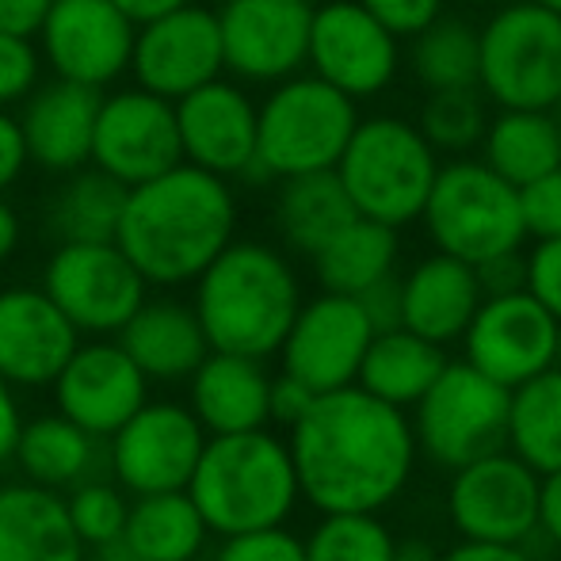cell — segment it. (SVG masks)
I'll return each mask as SVG.
<instances>
[{"mask_svg":"<svg viewBox=\"0 0 561 561\" xmlns=\"http://www.w3.org/2000/svg\"><path fill=\"white\" fill-rule=\"evenodd\" d=\"M290 462L298 493L325 512H378L405 489L416 436L398 405L363 386L318 393L290 424Z\"/></svg>","mask_w":561,"mask_h":561,"instance_id":"cell-1","label":"cell"},{"mask_svg":"<svg viewBox=\"0 0 561 561\" xmlns=\"http://www.w3.org/2000/svg\"><path fill=\"white\" fill-rule=\"evenodd\" d=\"M237 199L229 184L199 164L134 184L118 218L115 244L153 287H184L233 241Z\"/></svg>","mask_w":561,"mask_h":561,"instance_id":"cell-2","label":"cell"},{"mask_svg":"<svg viewBox=\"0 0 561 561\" xmlns=\"http://www.w3.org/2000/svg\"><path fill=\"white\" fill-rule=\"evenodd\" d=\"M302 306V287L287 260L260 241H229L195 279V318L210 352L267 359L279 352Z\"/></svg>","mask_w":561,"mask_h":561,"instance_id":"cell-3","label":"cell"},{"mask_svg":"<svg viewBox=\"0 0 561 561\" xmlns=\"http://www.w3.org/2000/svg\"><path fill=\"white\" fill-rule=\"evenodd\" d=\"M187 496L210 531L241 535L279 527L298 504V478L290 447L272 432H229L210 436L187 481Z\"/></svg>","mask_w":561,"mask_h":561,"instance_id":"cell-4","label":"cell"},{"mask_svg":"<svg viewBox=\"0 0 561 561\" xmlns=\"http://www.w3.org/2000/svg\"><path fill=\"white\" fill-rule=\"evenodd\" d=\"M436 172L439 153L421 126L398 115L359 118L336 161V176L355 215L393 229L421 218Z\"/></svg>","mask_w":561,"mask_h":561,"instance_id":"cell-5","label":"cell"},{"mask_svg":"<svg viewBox=\"0 0 561 561\" xmlns=\"http://www.w3.org/2000/svg\"><path fill=\"white\" fill-rule=\"evenodd\" d=\"M355 123L352 96L313 73H295L256 107V161L272 180L336 169Z\"/></svg>","mask_w":561,"mask_h":561,"instance_id":"cell-6","label":"cell"},{"mask_svg":"<svg viewBox=\"0 0 561 561\" xmlns=\"http://www.w3.org/2000/svg\"><path fill=\"white\" fill-rule=\"evenodd\" d=\"M421 218L428 226L432 244L466 264H481L527 241L519 187L496 176L485 161H470V157L439 164Z\"/></svg>","mask_w":561,"mask_h":561,"instance_id":"cell-7","label":"cell"},{"mask_svg":"<svg viewBox=\"0 0 561 561\" xmlns=\"http://www.w3.org/2000/svg\"><path fill=\"white\" fill-rule=\"evenodd\" d=\"M478 89L496 107L561 104V15L535 0L504 4L478 31Z\"/></svg>","mask_w":561,"mask_h":561,"instance_id":"cell-8","label":"cell"},{"mask_svg":"<svg viewBox=\"0 0 561 561\" xmlns=\"http://www.w3.org/2000/svg\"><path fill=\"white\" fill-rule=\"evenodd\" d=\"M512 390L481 375L473 363H447L416 401V444L447 470L508 447Z\"/></svg>","mask_w":561,"mask_h":561,"instance_id":"cell-9","label":"cell"},{"mask_svg":"<svg viewBox=\"0 0 561 561\" xmlns=\"http://www.w3.org/2000/svg\"><path fill=\"white\" fill-rule=\"evenodd\" d=\"M146 287L149 283L115 241L58 244L43 272V290L50 302L66 313L77 333L92 336L118 333L146 302Z\"/></svg>","mask_w":561,"mask_h":561,"instance_id":"cell-10","label":"cell"},{"mask_svg":"<svg viewBox=\"0 0 561 561\" xmlns=\"http://www.w3.org/2000/svg\"><path fill=\"white\" fill-rule=\"evenodd\" d=\"M401 38H393L359 0H329L313 8L306 66L352 100L386 92L401 66Z\"/></svg>","mask_w":561,"mask_h":561,"instance_id":"cell-11","label":"cell"},{"mask_svg":"<svg viewBox=\"0 0 561 561\" xmlns=\"http://www.w3.org/2000/svg\"><path fill=\"white\" fill-rule=\"evenodd\" d=\"M447 504L466 539L524 542L539 531V473L512 450H489L458 466Z\"/></svg>","mask_w":561,"mask_h":561,"instance_id":"cell-12","label":"cell"},{"mask_svg":"<svg viewBox=\"0 0 561 561\" xmlns=\"http://www.w3.org/2000/svg\"><path fill=\"white\" fill-rule=\"evenodd\" d=\"M462 340L466 363L512 390L558 363L561 321L527 290H512V295L481 298Z\"/></svg>","mask_w":561,"mask_h":561,"instance_id":"cell-13","label":"cell"},{"mask_svg":"<svg viewBox=\"0 0 561 561\" xmlns=\"http://www.w3.org/2000/svg\"><path fill=\"white\" fill-rule=\"evenodd\" d=\"M112 473L115 481L134 496L146 493H172L187 489L192 470L207 444V432L195 421L192 409L157 401L141 405L118 432H112Z\"/></svg>","mask_w":561,"mask_h":561,"instance_id":"cell-14","label":"cell"},{"mask_svg":"<svg viewBox=\"0 0 561 561\" xmlns=\"http://www.w3.org/2000/svg\"><path fill=\"white\" fill-rule=\"evenodd\" d=\"M184 161L176 104L146 89H123L100 100L92 164L134 187Z\"/></svg>","mask_w":561,"mask_h":561,"instance_id":"cell-15","label":"cell"},{"mask_svg":"<svg viewBox=\"0 0 561 561\" xmlns=\"http://www.w3.org/2000/svg\"><path fill=\"white\" fill-rule=\"evenodd\" d=\"M130 69L138 89L176 104L199 84L222 77V31L218 15L203 4H180L134 31Z\"/></svg>","mask_w":561,"mask_h":561,"instance_id":"cell-16","label":"cell"},{"mask_svg":"<svg viewBox=\"0 0 561 561\" xmlns=\"http://www.w3.org/2000/svg\"><path fill=\"white\" fill-rule=\"evenodd\" d=\"M302 0H226L218 8L226 69L252 84H279L306 66L310 20Z\"/></svg>","mask_w":561,"mask_h":561,"instance_id":"cell-17","label":"cell"},{"mask_svg":"<svg viewBox=\"0 0 561 561\" xmlns=\"http://www.w3.org/2000/svg\"><path fill=\"white\" fill-rule=\"evenodd\" d=\"M370 336H375V329H370L363 306L352 295L325 290L313 302L298 306L295 321L279 344L283 370L306 382L313 393L352 386Z\"/></svg>","mask_w":561,"mask_h":561,"instance_id":"cell-18","label":"cell"},{"mask_svg":"<svg viewBox=\"0 0 561 561\" xmlns=\"http://www.w3.org/2000/svg\"><path fill=\"white\" fill-rule=\"evenodd\" d=\"M134 31L112 0H54L38 38L46 66L61 81L104 89L130 69Z\"/></svg>","mask_w":561,"mask_h":561,"instance_id":"cell-19","label":"cell"},{"mask_svg":"<svg viewBox=\"0 0 561 561\" xmlns=\"http://www.w3.org/2000/svg\"><path fill=\"white\" fill-rule=\"evenodd\" d=\"M146 382L149 378L123 347L96 340V344H77L50 386L61 416L81 424L89 436L107 439L146 405Z\"/></svg>","mask_w":561,"mask_h":561,"instance_id":"cell-20","label":"cell"},{"mask_svg":"<svg viewBox=\"0 0 561 561\" xmlns=\"http://www.w3.org/2000/svg\"><path fill=\"white\" fill-rule=\"evenodd\" d=\"M176 126L184 161L215 176H241L256 161V104L222 77L176 100Z\"/></svg>","mask_w":561,"mask_h":561,"instance_id":"cell-21","label":"cell"},{"mask_svg":"<svg viewBox=\"0 0 561 561\" xmlns=\"http://www.w3.org/2000/svg\"><path fill=\"white\" fill-rule=\"evenodd\" d=\"M81 333L46 290L12 287L0 295V375L12 386H50Z\"/></svg>","mask_w":561,"mask_h":561,"instance_id":"cell-22","label":"cell"},{"mask_svg":"<svg viewBox=\"0 0 561 561\" xmlns=\"http://www.w3.org/2000/svg\"><path fill=\"white\" fill-rule=\"evenodd\" d=\"M104 92L77 81H50L23 104L20 130L27 141V161L46 172H77L92 164V134Z\"/></svg>","mask_w":561,"mask_h":561,"instance_id":"cell-23","label":"cell"},{"mask_svg":"<svg viewBox=\"0 0 561 561\" xmlns=\"http://www.w3.org/2000/svg\"><path fill=\"white\" fill-rule=\"evenodd\" d=\"M481 298L485 295L473 264L436 252L401 279V329L436 344H450L466 333Z\"/></svg>","mask_w":561,"mask_h":561,"instance_id":"cell-24","label":"cell"},{"mask_svg":"<svg viewBox=\"0 0 561 561\" xmlns=\"http://www.w3.org/2000/svg\"><path fill=\"white\" fill-rule=\"evenodd\" d=\"M267 390H272V378L264 370V359L207 352V359L192 370V413L210 436L264 428Z\"/></svg>","mask_w":561,"mask_h":561,"instance_id":"cell-25","label":"cell"},{"mask_svg":"<svg viewBox=\"0 0 561 561\" xmlns=\"http://www.w3.org/2000/svg\"><path fill=\"white\" fill-rule=\"evenodd\" d=\"M118 347L138 363L141 375L161 382L187 378L210 352L195 310L172 298H157V302L146 298L118 329Z\"/></svg>","mask_w":561,"mask_h":561,"instance_id":"cell-26","label":"cell"},{"mask_svg":"<svg viewBox=\"0 0 561 561\" xmlns=\"http://www.w3.org/2000/svg\"><path fill=\"white\" fill-rule=\"evenodd\" d=\"M0 561H84L66 501L35 481L0 489Z\"/></svg>","mask_w":561,"mask_h":561,"instance_id":"cell-27","label":"cell"},{"mask_svg":"<svg viewBox=\"0 0 561 561\" xmlns=\"http://www.w3.org/2000/svg\"><path fill=\"white\" fill-rule=\"evenodd\" d=\"M447 367L444 344L424 340L409 329H390V333H375L367 344V355L359 363L355 386L375 393L386 405H416L428 393V386Z\"/></svg>","mask_w":561,"mask_h":561,"instance_id":"cell-28","label":"cell"},{"mask_svg":"<svg viewBox=\"0 0 561 561\" xmlns=\"http://www.w3.org/2000/svg\"><path fill=\"white\" fill-rule=\"evenodd\" d=\"M207 535L210 527L187 489L138 496L123 527V542L146 561H195L207 547Z\"/></svg>","mask_w":561,"mask_h":561,"instance_id":"cell-29","label":"cell"},{"mask_svg":"<svg viewBox=\"0 0 561 561\" xmlns=\"http://www.w3.org/2000/svg\"><path fill=\"white\" fill-rule=\"evenodd\" d=\"M355 218V207L340 184L336 169L302 172V176L279 180V199H275V226L290 249L313 252Z\"/></svg>","mask_w":561,"mask_h":561,"instance_id":"cell-30","label":"cell"},{"mask_svg":"<svg viewBox=\"0 0 561 561\" xmlns=\"http://www.w3.org/2000/svg\"><path fill=\"white\" fill-rule=\"evenodd\" d=\"M398 229L382 226L375 218L355 215L344 229H336L318 252H313V272L321 287L333 295H359L370 283L393 272L398 264Z\"/></svg>","mask_w":561,"mask_h":561,"instance_id":"cell-31","label":"cell"},{"mask_svg":"<svg viewBox=\"0 0 561 561\" xmlns=\"http://www.w3.org/2000/svg\"><path fill=\"white\" fill-rule=\"evenodd\" d=\"M485 164L512 187H524L539 180L542 172L558 169V130L554 112H531V107H501V115L489 118L481 134Z\"/></svg>","mask_w":561,"mask_h":561,"instance_id":"cell-32","label":"cell"},{"mask_svg":"<svg viewBox=\"0 0 561 561\" xmlns=\"http://www.w3.org/2000/svg\"><path fill=\"white\" fill-rule=\"evenodd\" d=\"M130 187L107 176L104 169H77L46 210V226L58 237V244H84V241H115L118 218L126 207Z\"/></svg>","mask_w":561,"mask_h":561,"instance_id":"cell-33","label":"cell"},{"mask_svg":"<svg viewBox=\"0 0 561 561\" xmlns=\"http://www.w3.org/2000/svg\"><path fill=\"white\" fill-rule=\"evenodd\" d=\"M15 458L23 473L43 489H73L96 466V436L73 424L69 416H38L23 424L15 439Z\"/></svg>","mask_w":561,"mask_h":561,"instance_id":"cell-34","label":"cell"},{"mask_svg":"<svg viewBox=\"0 0 561 561\" xmlns=\"http://www.w3.org/2000/svg\"><path fill=\"white\" fill-rule=\"evenodd\" d=\"M508 447L539 478L561 470V367H547L512 386Z\"/></svg>","mask_w":561,"mask_h":561,"instance_id":"cell-35","label":"cell"},{"mask_svg":"<svg viewBox=\"0 0 561 561\" xmlns=\"http://www.w3.org/2000/svg\"><path fill=\"white\" fill-rule=\"evenodd\" d=\"M413 38V73L424 89H478V27L470 20L436 15Z\"/></svg>","mask_w":561,"mask_h":561,"instance_id":"cell-36","label":"cell"},{"mask_svg":"<svg viewBox=\"0 0 561 561\" xmlns=\"http://www.w3.org/2000/svg\"><path fill=\"white\" fill-rule=\"evenodd\" d=\"M306 561H393V535L375 512H325L306 539Z\"/></svg>","mask_w":561,"mask_h":561,"instance_id":"cell-37","label":"cell"},{"mask_svg":"<svg viewBox=\"0 0 561 561\" xmlns=\"http://www.w3.org/2000/svg\"><path fill=\"white\" fill-rule=\"evenodd\" d=\"M485 104L478 89L428 92L421 107V134L436 153H470L485 134Z\"/></svg>","mask_w":561,"mask_h":561,"instance_id":"cell-38","label":"cell"},{"mask_svg":"<svg viewBox=\"0 0 561 561\" xmlns=\"http://www.w3.org/2000/svg\"><path fill=\"white\" fill-rule=\"evenodd\" d=\"M66 512H69V524H73L77 539L84 542V550H92V547H104V542L123 539L130 504H126L123 489L112 485V481L84 478L81 485H73V493H69Z\"/></svg>","mask_w":561,"mask_h":561,"instance_id":"cell-39","label":"cell"},{"mask_svg":"<svg viewBox=\"0 0 561 561\" xmlns=\"http://www.w3.org/2000/svg\"><path fill=\"white\" fill-rule=\"evenodd\" d=\"M38 69H43V54L35 50V43L0 31V107L23 104L35 92Z\"/></svg>","mask_w":561,"mask_h":561,"instance_id":"cell-40","label":"cell"},{"mask_svg":"<svg viewBox=\"0 0 561 561\" xmlns=\"http://www.w3.org/2000/svg\"><path fill=\"white\" fill-rule=\"evenodd\" d=\"M215 561H306V542L279 527L226 535Z\"/></svg>","mask_w":561,"mask_h":561,"instance_id":"cell-41","label":"cell"},{"mask_svg":"<svg viewBox=\"0 0 561 561\" xmlns=\"http://www.w3.org/2000/svg\"><path fill=\"white\" fill-rule=\"evenodd\" d=\"M519 215L527 237H561V164L519 187Z\"/></svg>","mask_w":561,"mask_h":561,"instance_id":"cell-42","label":"cell"},{"mask_svg":"<svg viewBox=\"0 0 561 561\" xmlns=\"http://www.w3.org/2000/svg\"><path fill=\"white\" fill-rule=\"evenodd\" d=\"M527 295L561 321V237H542L527 252Z\"/></svg>","mask_w":561,"mask_h":561,"instance_id":"cell-43","label":"cell"},{"mask_svg":"<svg viewBox=\"0 0 561 561\" xmlns=\"http://www.w3.org/2000/svg\"><path fill=\"white\" fill-rule=\"evenodd\" d=\"M393 38H413L444 15V0H359Z\"/></svg>","mask_w":561,"mask_h":561,"instance_id":"cell-44","label":"cell"},{"mask_svg":"<svg viewBox=\"0 0 561 561\" xmlns=\"http://www.w3.org/2000/svg\"><path fill=\"white\" fill-rule=\"evenodd\" d=\"M355 302L363 306L370 329L375 333H390V329H401V279L398 275H382L378 283H370L367 290L355 295Z\"/></svg>","mask_w":561,"mask_h":561,"instance_id":"cell-45","label":"cell"},{"mask_svg":"<svg viewBox=\"0 0 561 561\" xmlns=\"http://www.w3.org/2000/svg\"><path fill=\"white\" fill-rule=\"evenodd\" d=\"M481 283V295H512V290H527V256L519 249L501 252V256H489L481 264H473Z\"/></svg>","mask_w":561,"mask_h":561,"instance_id":"cell-46","label":"cell"},{"mask_svg":"<svg viewBox=\"0 0 561 561\" xmlns=\"http://www.w3.org/2000/svg\"><path fill=\"white\" fill-rule=\"evenodd\" d=\"M313 398H318V393H313L310 386L298 382L295 375H287V370H283L279 378H272V390H267V421L287 424V428H290V424H295L298 416L313 405Z\"/></svg>","mask_w":561,"mask_h":561,"instance_id":"cell-47","label":"cell"},{"mask_svg":"<svg viewBox=\"0 0 561 561\" xmlns=\"http://www.w3.org/2000/svg\"><path fill=\"white\" fill-rule=\"evenodd\" d=\"M23 164H27V141H23L20 118H12L8 107H0V192L20 180Z\"/></svg>","mask_w":561,"mask_h":561,"instance_id":"cell-48","label":"cell"},{"mask_svg":"<svg viewBox=\"0 0 561 561\" xmlns=\"http://www.w3.org/2000/svg\"><path fill=\"white\" fill-rule=\"evenodd\" d=\"M54 0H0V31L35 38Z\"/></svg>","mask_w":561,"mask_h":561,"instance_id":"cell-49","label":"cell"},{"mask_svg":"<svg viewBox=\"0 0 561 561\" xmlns=\"http://www.w3.org/2000/svg\"><path fill=\"white\" fill-rule=\"evenodd\" d=\"M439 561H531L519 542H485V539H466L455 550L439 554Z\"/></svg>","mask_w":561,"mask_h":561,"instance_id":"cell-50","label":"cell"},{"mask_svg":"<svg viewBox=\"0 0 561 561\" xmlns=\"http://www.w3.org/2000/svg\"><path fill=\"white\" fill-rule=\"evenodd\" d=\"M539 527L554 547H561V470L539 478Z\"/></svg>","mask_w":561,"mask_h":561,"instance_id":"cell-51","label":"cell"},{"mask_svg":"<svg viewBox=\"0 0 561 561\" xmlns=\"http://www.w3.org/2000/svg\"><path fill=\"white\" fill-rule=\"evenodd\" d=\"M20 405H15V393H12V382L0 375V462L15 455V439H20Z\"/></svg>","mask_w":561,"mask_h":561,"instance_id":"cell-52","label":"cell"},{"mask_svg":"<svg viewBox=\"0 0 561 561\" xmlns=\"http://www.w3.org/2000/svg\"><path fill=\"white\" fill-rule=\"evenodd\" d=\"M112 4L126 15V20L134 23V27H141V23L157 20V15L172 12V8L187 4V0H112Z\"/></svg>","mask_w":561,"mask_h":561,"instance_id":"cell-53","label":"cell"},{"mask_svg":"<svg viewBox=\"0 0 561 561\" xmlns=\"http://www.w3.org/2000/svg\"><path fill=\"white\" fill-rule=\"evenodd\" d=\"M15 244H20V218H15V210L0 199V260L12 256Z\"/></svg>","mask_w":561,"mask_h":561,"instance_id":"cell-54","label":"cell"},{"mask_svg":"<svg viewBox=\"0 0 561 561\" xmlns=\"http://www.w3.org/2000/svg\"><path fill=\"white\" fill-rule=\"evenodd\" d=\"M393 561H439V554L428 539H405L393 542Z\"/></svg>","mask_w":561,"mask_h":561,"instance_id":"cell-55","label":"cell"},{"mask_svg":"<svg viewBox=\"0 0 561 561\" xmlns=\"http://www.w3.org/2000/svg\"><path fill=\"white\" fill-rule=\"evenodd\" d=\"M84 561H146V558H138L123 539H118V542H104V547L84 550Z\"/></svg>","mask_w":561,"mask_h":561,"instance_id":"cell-56","label":"cell"},{"mask_svg":"<svg viewBox=\"0 0 561 561\" xmlns=\"http://www.w3.org/2000/svg\"><path fill=\"white\" fill-rule=\"evenodd\" d=\"M554 130H558V153H561V104L554 107Z\"/></svg>","mask_w":561,"mask_h":561,"instance_id":"cell-57","label":"cell"},{"mask_svg":"<svg viewBox=\"0 0 561 561\" xmlns=\"http://www.w3.org/2000/svg\"><path fill=\"white\" fill-rule=\"evenodd\" d=\"M535 4H542V8H550V12L561 15V0H535Z\"/></svg>","mask_w":561,"mask_h":561,"instance_id":"cell-58","label":"cell"},{"mask_svg":"<svg viewBox=\"0 0 561 561\" xmlns=\"http://www.w3.org/2000/svg\"><path fill=\"white\" fill-rule=\"evenodd\" d=\"M302 4H318V0H302Z\"/></svg>","mask_w":561,"mask_h":561,"instance_id":"cell-59","label":"cell"}]
</instances>
